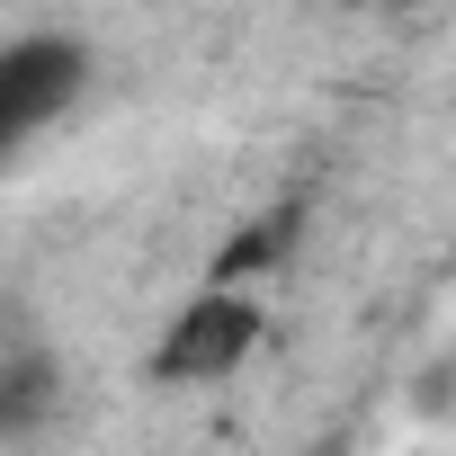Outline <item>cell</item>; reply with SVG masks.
<instances>
[{"mask_svg":"<svg viewBox=\"0 0 456 456\" xmlns=\"http://www.w3.org/2000/svg\"><path fill=\"white\" fill-rule=\"evenodd\" d=\"M260 349H269V296H260V287H197V296L152 331L143 376H152L161 394H206V385H233Z\"/></svg>","mask_w":456,"mask_h":456,"instance_id":"obj_1","label":"cell"},{"mask_svg":"<svg viewBox=\"0 0 456 456\" xmlns=\"http://www.w3.org/2000/svg\"><path fill=\"white\" fill-rule=\"evenodd\" d=\"M99 81V54L90 37L72 28H28L0 45V161H19L37 134H54Z\"/></svg>","mask_w":456,"mask_h":456,"instance_id":"obj_2","label":"cell"},{"mask_svg":"<svg viewBox=\"0 0 456 456\" xmlns=\"http://www.w3.org/2000/svg\"><path fill=\"white\" fill-rule=\"evenodd\" d=\"M54 411H63V358L37 340H10L0 349V438H37L54 429Z\"/></svg>","mask_w":456,"mask_h":456,"instance_id":"obj_3","label":"cell"},{"mask_svg":"<svg viewBox=\"0 0 456 456\" xmlns=\"http://www.w3.org/2000/svg\"><path fill=\"white\" fill-rule=\"evenodd\" d=\"M296 233H305V206H296V197H287L278 215H251L242 233L215 251L206 287H260V278H278V269H287V251H296Z\"/></svg>","mask_w":456,"mask_h":456,"instance_id":"obj_4","label":"cell"},{"mask_svg":"<svg viewBox=\"0 0 456 456\" xmlns=\"http://www.w3.org/2000/svg\"><path fill=\"white\" fill-rule=\"evenodd\" d=\"M314 456H349V447H340V438H322V447H314Z\"/></svg>","mask_w":456,"mask_h":456,"instance_id":"obj_5","label":"cell"}]
</instances>
